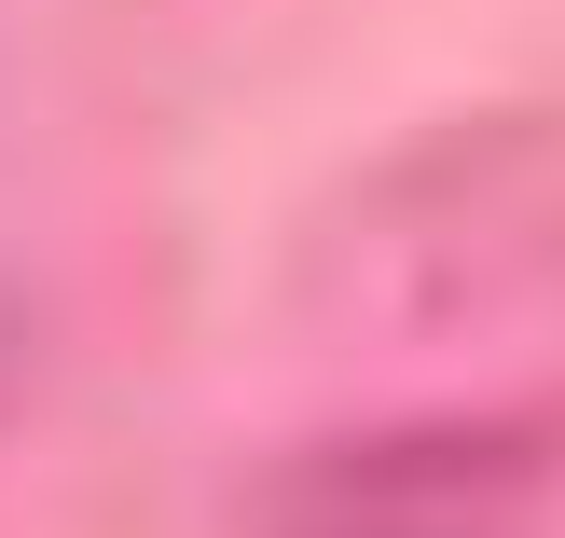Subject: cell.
I'll return each instance as SVG.
<instances>
[{"label":"cell","mask_w":565,"mask_h":538,"mask_svg":"<svg viewBox=\"0 0 565 538\" xmlns=\"http://www.w3.org/2000/svg\"><path fill=\"white\" fill-rule=\"evenodd\" d=\"M565 291V110H456L345 166L290 235V318L331 346H456Z\"/></svg>","instance_id":"6da1fadb"},{"label":"cell","mask_w":565,"mask_h":538,"mask_svg":"<svg viewBox=\"0 0 565 538\" xmlns=\"http://www.w3.org/2000/svg\"><path fill=\"white\" fill-rule=\"evenodd\" d=\"M565 401H456L318 429L235 484V538H552Z\"/></svg>","instance_id":"7a4b0ae2"},{"label":"cell","mask_w":565,"mask_h":538,"mask_svg":"<svg viewBox=\"0 0 565 538\" xmlns=\"http://www.w3.org/2000/svg\"><path fill=\"white\" fill-rule=\"evenodd\" d=\"M28 373H42V331H28V304H14V291H0V414H14V401H28Z\"/></svg>","instance_id":"3957f363"}]
</instances>
